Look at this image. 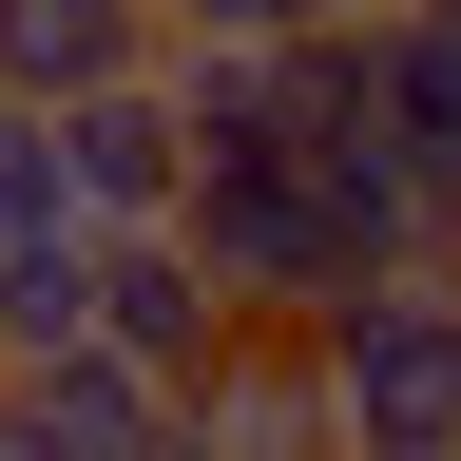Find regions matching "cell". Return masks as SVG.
Returning <instances> with one entry per match:
<instances>
[{"label":"cell","instance_id":"cell-1","mask_svg":"<svg viewBox=\"0 0 461 461\" xmlns=\"http://www.w3.org/2000/svg\"><path fill=\"white\" fill-rule=\"evenodd\" d=\"M308 366H327V442L346 461H461V250L366 269L308 327Z\"/></svg>","mask_w":461,"mask_h":461},{"label":"cell","instance_id":"cell-2","mask_svg":"<svg viewBox=\"0 0 461 461\" xmlns=\"http://www.w3.org/2000/svg\"><path fill=\"white\" fill-rule=\"evenodd\" d=\"M0 461H173V384L115 366V346H20L0 366Z\"/></svg>","mask_w":461,"mask_h":461},{"label":"cell","instance_id":"cell-3","mask_svg":"<svg viewBox=\"0 0 461 461\" xmlns=\"http://www.w3.org/2000/svg\"><path fill=\"white\" fill-rule=\"evenodd\" d=\"M173 58V0H0V96H115Z\"/></svg>","mask_w":461,"mask_h":461},{"label":"cell","instance_id":"cell-4","mask_svg":"<svg viewBox=\"0 0 461 461\" xmlns=\"http://www.w3.org/2000/svg\"><path fill=\"white\" fill-rule=\"evenodd\" d=\"M442 20H461V0H442Z\"/></svg>","mask_w":461,"mask_h":461}]
</instances>
